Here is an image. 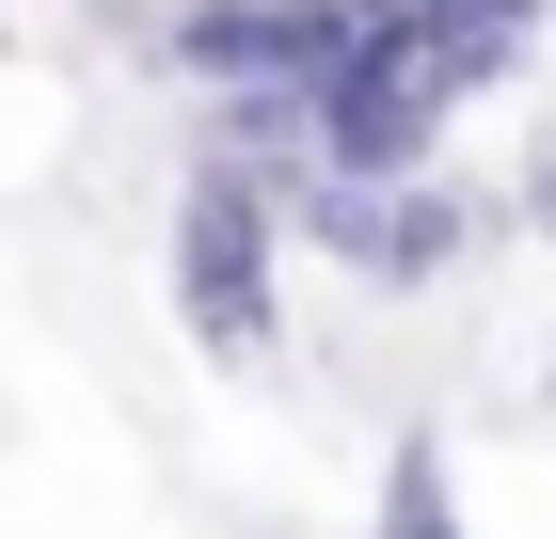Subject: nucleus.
Here are the masks:
<instances>
[{
  "label": "nucleus",
  "instance_id": "7ed1b4c3",
  "mask_svg": "<svg viewBox=\"0 0 556 539\" xmlns=\"http://www.w3.org/2000/svg\"><path fill=\"white\" fill-rule=\"evenodd\" d=\"M350 33H366V0H191L175 16V64L191 80H334Z\"/></svg>",
  "mask_w": 556,
  "mask_h": 539
},
{
  "label": "nucleus",
  "instance_id": "20e7f679",
  "mask_svg": "<svg viewBox=\"0 0 556 539\" xmlns=\"http://www.w3.org/2000/svg\"><path fill=\"white\" fill-rule=\"evenodd\" d=\"M382 539H462V476H445V445H429V428L382 460Z\"/></svg>",
  "mask_w": 556,
  "mask_h": 539
},
{
  "label": "nucleus",
  "instance_id": "f257e3e1",
  "mask_svg": "<svg viewBox=\"0 0 556 539\" xmlns=\"http://www.w3.org/2000/svg\"><path fill=\"white\" fill-rule=\"evenodd\" d=\"M175 301L207 365H270V191L255 159H207L175 191Z\"/></svg>",
  "mask_w": 556,
  "mask_h": 539
},
{
  "label": "nucleus",
  "instance_id": "f03ea898",
  "mask_svg": "<svg viewBox=\"0 0 556 539\" xmlns=\"http://www.w3.org/2000/svg\"><path fill=\"white\" fill-rule=\"evenodd\" d=\"M429 127H445L429 16H366V33H350V64L318 80V175H414Z\"/></svg>",
  "mask_w": 556,
  "mask_h": 539
}]
</instances>
